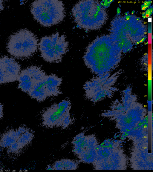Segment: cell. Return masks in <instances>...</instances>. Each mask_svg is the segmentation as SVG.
<instances>
[{"label":"cell","instance_id":"6da1fadb","mask_svg":"<svg viewBox=\"0 0 153 172\" xmlns=\"http://www.w3.org/2000/svg\"><path fill=\"white\" fill-rule=\"evenodd\" d=\"M121 96L120 100L117 99L112 102L111 110L104 113L103 115L126 122L144 117L146 110L138 101L131 87H128L122 91Z\"/></svg>","mask_w":153,"mask_h":172},{"label":"cell","instance_id":"7a4b0ae2","mask_svg":"<svg viewBox=\"0 0 153 172\" xmlns=\"http://www.w3.org/2000/svg\"><path fill=\"white\" fill-rule=\"evenodd\" d=\"M122 73L119 70L113 74L109 72L91 78L83 85L85 96L93 102L112 98L118 90L116 84Z\"/></svg>","mask_w":153,"mask_h":172},{"label":"cell","instance_id":"3957f363","mask_svg":"<svg viewBox=\"0 0 153 172\" xmlns=\"http://www.w3.org/2000/svg\"><path fill=\"white\" fill-rule=\"evenodd\" d=\"M30 11L34 19L45 27L59 23L65 16L64 4L58 0L35 1L31 4Z\"/></svg>","mask_w":153,"mask_h":172},{"label":"cell","instance_id":"277c9868","mask_svg":"<svg viewBox=\"0 0 153 172\" xmlns=\"http://www.w3.org/2000/svg\"><path fill=\"white\" fill-rule=\"evenodd\" d=\"M38 39L31 31L22 29L10 36L6 47L8 53L19 59L31 57L38 47Z\"/></svg>","mask_w":153,"mask_h":172},{"label":"cell","instance_id":"5b68a950","mask_svg":"<svg viewBox=\"0 0 153 172\" xmlns=\"http://www.w3.org/2000/svg\"><path fill=\"white\" fill-rule=\"evenodd\" d=\"M71 106L70 101L65 99L46 108L41 114L42 126L48 128L64 129L69 127L74 121L70 113Z\"/></svg>","mask_w":153,"mask_h":172},{"label":"cell","instance_id":"8992f818","mask_svg":"<svg viewBox=\"0 0 153 172\" xmlns=\"http://www.w3.org/2000/svg\"><path fill=\"white\" fill-rule=\"evenodd\" d=\"M68 45L65 36L62 34L59 36L58 32L42 37L38 43L41 57L50 63L61 62L68 51Z\"/></svg>","mask_w":153,"mask_h":172},{"label":"cell","instance_id":"52a82bcc","mask_svg":"<svg viewBox=\"0 0 153 172\" xmlns=\"http://www.w3.org/2000/svg\"><path fill=\"white\" fill-rule=\"evenodd\" d=\"M72 151L79 159V162L89 163L93 161V150L91 136L81 132L73 138Z\"/></svg>","mask_w":153,"mask_h":172},{"label":"cell","instance_id":"ba28073f","mask_svg":"<svg viewBox=\"0 0 153 172\" xmlns=\"http://www.w3.org/2000/svg\"><path fill=\"white\" fill-rule=\"evenodd\" d=\"M21 69L14 59L6 56L0 57V84L17 81Z\"/></svg>","mask_w":153,"mask_h":172},{"label":"cell","instance_id":"9c48e42d","mask_svg":"<svg viewBox=\"0 0 153 172\" xmlns=\"http://www.w3.org/2000/svg\"><path fill=\"white\" fill-rule=\"evenodd\" d=\"M62 81V78L55 74L47 75L44 82L48 98L57 96L62 93L60 86Z\"/></svg>","mask_w":153,"mask_h":172},{"label":"cell","instance_id":"30bf717a","mask_svg":"<svg viewBox=\"0 0 153 172\" xmlns=\"http://www.w3.org/2000/svg\"><path fill=\"white\" fill-rule=\"evenodd\" d=\"M16 142L23 148L31 142L34 136L32 130L25 126H22L16 130Z\"/></svg>","mask_w":153,"mask_h":172},{"label":"cell","instance_id":"8fae6325","mask_svg":"<svg viewBox=\"0 0 153 172\" xmlns=\"http://www.w3.org/2000/svg\"><path fill=\"white\" fill-rule=\"evenodd\" d=\"M19 84L18 88L27 94L32 89L34 82L27 68L20 72L18 79Z\"/></svg>","mask_w":153,"mask_h":172},{"label":"cell","instance_id":"7c38bea8","mask_svg":"<svg viewBox=\"0 0 153 172\" xmlns=\"http://www.w3.org/2000/svg\"><path fill=\"white\" fill-rule=\"evenodd\" d=\"M44 79L42 81L35 82L32 89L28 93L31 98L39 102L45 101L48 98Z\"/></svg>","mask_w":153,"mask_h":172},{"label":"cell","instance_id":"4fadbf2b","mask_svg":"<svg viewBox=\"0 0 153 172\" xmlns=\"http://www.w3.org/2000/svg\"><path fill=\"white\" fill-rule=\"evenodd\" d=\"M79 162L68 159H62L55 162L52 165L53 170H76Z\"/></svg>","mask_w":153,"mask_h":172},{"label":"cell","instance_id":"5bb4252c","mask_svg":"<svg viewBox=\"0 0 153 172\" xmlns=\"http://www.w3.org/2000/svg\"><path fill=\"white\" fill-rule=\"evenodd\" d=\"M17 140L16 130L10 129L4 133L0 139V146L8 148Z\"/></svg>","mask_w":153,"mask_h":172},{"label":"cell","instance_id":"9a60e30c","mask_svg":"<svg viewBox=\"0 0 153 172\" xmlns=\"http://www.w3.org/2000/svg\"><path fill=\"white\" fill-rule=\"evenodd\" d=\"M3 1L0 0V11L3 10L4 8V5L3 4Z\"/></svg>","mask_w":153,"mask_h":172},{"label":"cell","instance_id":"2e32d148","mask_svg":"<svg viewBox=\"0 0 153 172\" xmlns=\"http://www.w3.org/2000/svg\"><path fill=\"white\" fill-rule=\"evenodd\" d=\"M141 9L143 10H146L147 8H148L149 6H144L143 4L141 5Z\"/></svg>","mask_w":153,"mask_h":172},{"label":"cell","instance_id":"e0dca14e","mask_svg":"<svg viewBox=\"0 0 153 172\" xmlns=\"http://www.w3.org/2000/svg\"><path fill=\"white\" fill-rule=\"evenodd\" d=\"M46 169L47 170H53V169L52 166V165L51 166L50 165H48L47 166V168H46Z\"/></svg>","mask_w":153,"mask_h":172},{"label":"cell","instance_id":"ac0fdd59","mask_svg":"<svg viewBox=\"0 0 153 172\" xmlns=\"http://www.w3.org/2000/svg\"><path fill=\"white\" fill-rule=\"evenodd\" d=\"M145 13V16L146 17V18H148L150 16V15L149 14V13H146L145 12H144Z\"/></svg>","mask_w":153,"mask_h":172},{"label":"cell","instance_id":"d6986e66","mask_svg":"<svg viewBox=\"0 0 153 172\" xmlns=\"http://www.w3.org/2000/svg\"><path fill=\"white\" fill-rule=\"evenodd\" d=\"M120 13V8L118 7L117 9V13L118 15H119Z\"/></svg>","mask_w":153,"mask_h":172},{"label":"cell","instance_id":"ffe728a7","mask_svg":"<svg viewBox=\"0 0 153 172\" xmlns=\"http://www.w3.org/2000/svg\"><path fill=\"white\" fill-rule=\"evenodd\" d=\"M130 16L129 15H127L125 17L126 19L127 20H129L130 19Z\"/></svg>","mask_w":153,"mask_h":172},{"label":"cell","instance_id":"44dd1931","mask_svg":"<svg viewBox=\"0 0 153 172\" xmlns=\"http://www.w3.org/2000/svg\"><path fill=\"white\" fill-rule=\"evenodd\" d=\"M145 39H146L144 37V38H143L141 40H140V41H138L139 43H142L145 40Z\"/></svg>","mask_w":153,"mask_h":172},{"label":"cell","instance_id":"7402d4cb","mask_svg":"<svg viewBox=\"0 0 153 172\" xmlns=\"http://www.w3.org/2000/svg\"><path fill=\"white\" fill-rule=\"evenodd\" d=\"M128 12H126L125 13V14L127 16L128 15Z\"/></svg>","mask_w":153,"mask_h":172},{"label":"cell","instance_id":"603a6c76","mask_svg":"<svg viewBox=\"0 0 153 172\" xmlns=\"http://www.w3.org/2000/svg\"><path fill=\"white\" fill-rule=\"evenodd\" d=\"M142 17H143L144 19H145V18H146V17L145 15H142Z\"/></svg>","mask_w":153,"mask_h":172},{"label":"cell","instance_id":"cb8c5ba5","mask_svg":"<svg viewBox=\"0 0 153 172\" xmlns=\"http://www.w3.org/2000/svg\"><path fill=\"white\" fill-rule=\"evenodd\" d=\"M113 1V0H110L108 1H109V2H110L111 3V2H113V1Z\"/></svg>","mask_w":153,"mask_h":172},{"label":"cell","instance_id":"d4e9b609","mask_svg":"<svg viewBox=\"0 0 153 172\" xmlns=\"http://www.w3.org/2000/svg\"><path fill=\"white\" fill-rule=\"evenodd\" d=\"M100 4L104 6V3L102 2L100 3Z\"/></svg>","mask_w":153,"mask_h":172},{"label":"cell","instance_id":"484cf974","mask_svg":"<svg viewBox=\"0 0 153 172\" xmlns=\"http://www.w3.org/2000/svg\"><path fill=\"white\" fill-rule=\"evenodd\" d=\"M134 10H133V11L131 12V13H132V14H134Z\"/></svg>","mask_w":153,"mask_h":172},{"label":"cell","instance_id":"4316f807","mask_svg":"<svg viewBox=\"0 0 153 172\" xmlns=\"http://www.w3.org/2000/svg\"><path fill=\"white\" fill-rule=\"evenodd\" d=\"M139 44V42L138 41V42H137L136 43V45H137V44Z\"/></svg>","mask_w":153,"mask_h":172},{"label":"cell","instance_id":"83f0119b","mask_svg":"<svg viewBox=\"0 0 153 172\" xmlns=\"http://www.w3.org/2000/svg\"><path fill=\"white\" fill-rule=\"evenodd\" d=\"M139 20V18L137 19V20Z\"/></svg>","mask_w":153,"mask_h":172}]
</instances>
